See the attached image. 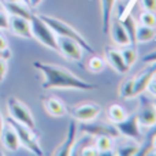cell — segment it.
I'll list each match as a JSON object with an SVG mask.
<instances>
[{
    "instance_id": "6da1fadb",
    "label": "cell",
    "mask_w": 156,
    "mask_h": 156,
    "mask_svg": "<svg viewBox=\"0 0 156 156\" xmlns=\"http://www.w3.org/2000/svg\"><path fill=\"white\" fill-rule=\"evenodd\" d=\"M33 67H36L44 76V89H78V90L97 89V85L77 77L76 74H73L70 70H67L63 66L44 62H34Z\"/></svg>"
},
{
    "instance_id": "7a4b0ae2",
    "label": "cell",
    "mask_w": 156,
    "mask_h": 156,
    "mask_svg": "<svg viewBox=\"0 0 156 156\" xmlns=\"http://www.w3.org/2000/svg\"><path fill=\"white\" fill-rule=\"evenodd\" d=\"M49 27L52 29V32L56 36H62V37H69L76 40L81 47H82L83 51L89 52V54H93V48L90 47V44L86 41V38L81 34L78 30L74 29L71 25H69L67 22L62 21V19L56 18V16H51V15H38Z\"/></svg>"
},
{
    "instance_id": "3957f363",
    "label": "cell",
    "mask_w": 156,
    "mask_h": 156,
    "mask_svg": "<svg viewBox=\"0 0 156 156\" xmlns=\"http://www.w3.org/2000/svg\"><path fill=\"white\" fill-rule=\"evenodd\" d=\"M30 30L32 37H34L38 43L49 49L58 51V36L38 15H32L30 18Z\"/></svg>"
},
{
    "instance_id": "277c9868",
    "label": "cell",
    "mask_w": 156,
    "mask_h": 156,
    "mask_svg": "<svg viewBox=\"0 0 156 156\" xmlns=\"http://www.w3.org/2000/svg\"><path fill=\"white\" fill-rule=\"evenodd\" d=\"M5 122H7V123H10L11 126L14 127V130H15L16 136H18V138H19L21 145H23L25 148H26L27 151L32 152L33 155H37V156L44 155L43 149H41L40 144H38L37 136H36V133L33 132L32 129H29L27 126L19 123V122L14 121L12 118H7V121H5Z\"/></svg>"
},
{
    "instance_id": "5b68a950",
    "label": "cell",
    "mask_w": 156,
    "mask_h": 156,
    "mask_svg": "<svg viewBox=\"0 0 156 156\" xmlns=\"http://www.w3.org/2000/svg\"><path fill=\"white\" fill-rule=\"evenodd\" d=\"M7 110H8V114H10V118H12L14 121L27 126L33 132L36 130V121L33 118L30 110L26 107V104L23 101H21L16 97H8Z\"/></svg>"
},
{
    "instance_id": "8992f818",
    "label": "cell",
    "mask_w": 156,
    "mask_h": 156,
    "mask_svg": "<svg viewBox=\"0 0 156 156\" xmlns=\"http://www.w3.org/2000/svg\"><path fill=\"white\" fill-rule=\"evenodd\" d=\"M118 130L119 136L122 137H127V138H132V140H140L141 137V126H140V122H138L137 118V112H133V114H127V116L123 119V121L118 122V123H114Z\"/></svg>"
},
{
    "instance_id": "52a82bcc",
    "label": "cell",
    "mask_w": 156,
    "mask_h": 156,
    "mask_svg": "<svg viewBox=\"0 0 156 156\" xmlns=\"http://www.w3.org/2000/svg\"><path fill=\"white\" fill-rule=\"evenodd\" d=\"M101 112V107L97 103H80L70 110L73 119L80 122H93Z\"/></svg>"
},
{
    "instance_id": "ba28073f",
    "label": "cell",
    "mask_w": 156,
    "mask_h": 156,
    "mask_svg": "<svg viewBox=\"0 0 156 156\" xmlns=\"http://www.w3.org/2000/svg\"><path fill=\"white\" fill-rule=\"evenodd\" d=\"M58 51L62 52L63 56H66L73 62H80L83 55L82 47L76 40L69 37H62V36H58Z\"/></svg>"
},
{
    "instance_id": "9c48e42d",
    "label": "cell",
    "mask_w": 156,
    "mask_h": 156,
    "mask_svg": "<svg viewBox=\"0 0 156 156\" xmlns=\"http://www.w3.org/2000/svg\"><path fill=\"white\" fill-rule=\"evenodd\" d=\"M138 97L141 99L140 110L136 111L137 112L138 122H140L141 127H147L148 129V127H151L152 125L156 123V108H155L154 103L144 96V93L140 94Z\"/></svg>"
},
{
    "instance_id": "30bf717a",
    "label": "cell",
    "mask_w": 156,
    "mask_h": 156,
    "mask_svg": "<svg viewBox=\"0 0 156 156\" xmlns=\"http://www.w3.org/2000/svg\"><path fill=\"white\" fill-rule=\"evenodd\" d=\"M81 132L83 134H89L90 137H96V136H110L115 140L116 137H119V133L116 130L115 126H111L107 123H92V122H82L81 125Z\"/></svg>"
},
{
    "instance_id": "8fae6325",
    "label": "cell",
    "mask_w": 156,
    "mask_h": 156,
    "mask_svg": "<svg viewBox=\"0 0 156 156\" xmlns=\"http://www.w3.org/2000/svg\"><path fill=\"white\" fill-rule=\"evenodd\" d=\"M76 141H77V123H76V119H70L65 141H63L60 145H58V148L54 151V155L55 156L71 155V151H73V148H74Z\"/></svg>"
},
{
    "instance_id": "7c38bea8",
    "label": "cell",
    "mask_w": 156,
    "mask_h": 156,
    "mask_svg": "<svg viewBox=\"0 0 156 156\" xmlns=\"http://www.w3.org/2000/svg\"><path fill=\"white\" fill-rule=\"evenodd\" d=\"M156 74V63H148V67L144 69L133 82V94L134 97H138L147 90V85L151 81V78Z\"/></svg>"
},
{
    "instance_id": "4fadbf2b",
    "label": "cell",
    "mask_w": 156,
    "mask_h": 156,
    "mask_svg": "<svg viewBox=\"0 0 156 156\" xmlns=\"http://www.w3.org/2000/svg\"><path fill=\"white\" fill-rule=\"evenodd\" d=\"M104 56H105V60L108 62V65L119 74H125L129 71V67L126 66L125 63L123 58L121 55V51L115 47H111V45H107L104 49Z\"/></svg>"
},
{
    "instance_id": "5bb4252c",
    "label": "cell",
    "mask_w": 156,
    "mask_h": 156,
    "mask_svg": "<svg viewBox=\"0 0 156 156\" xmlns=\"http://www.w3.org/2000/svg\"><path fill=\"white\" fill-rule=\"evenodd\" d=\"M8 29L12 30L14 34L23 38H33L32 30H30V19L22 18V16L10 15L8 16Z\"/></svg>"
},
{
    "instance_id": "9a60e30c",
    "label": "cell",
    "mask_w": 156,
    "mask_h": 156,
    "mask_svg": "<svg viewBox=\"0 0 156 156\" xmlns=\"http://www.w3.org/2000/svg\"><path fill=\"white\" fill-rule=\"evenodd\" d=\"M43 105L45 108V111L49 114L51 116L55 118H60L65 116L67 114V105L65 104L63 100H60L56 96H44L43 97Z\"/></svg>"
},
{
    "instance_id": "2e32d148",
    "label": "cell",
    "mask_w": 156,
    "mask_h": 156,
    "mask_svg": "<svg viewBox=\"0 0 156 156\" xmlns=\"http://www.w3.org/2000/svg\"><path fill=\"white\" fill-rule=\"evenodd\" d=\"M138 145L140 144L136 140L119 136L114 140V152H115V155L119 156H133L137 154Z\"/></svg>"
},
{
    "instance_id": "e0dca14e",
    "label": "cell",
    "mask_w": 156,
    "mask_h": 156,
    "mask_svg": "<svg viewBox=\"0 0 156 156\" xmlns=\"http://www.w3.org/2000/svg\"><path fill=\"white\" fill-rule=\"evenodd\" d=\"M108 33L111 34V40L115 45L119 47H123L130 44V38L127 36L126 30H125L123 25L121 23L119 19H111V23H110V30Z\"/></svg>"
},
{
    "instance_id": "ac0fdd59",
    "label": "cell",
    "mask_w": 156,
    "mask_h": 156,
    "mask_svg": "<svg viewBox=\"0 0 156 156\" xmlns=\"http://www.w3.org/2000/svg\"><path fill=\"white\" fill-rule=\"evenodd\" d=\"M0 138H2V143L7 151L15 152V151H18L19 147H21L18 136H16L15 130H14V127L11 126L10 123H5L4 126H3L2 133H0Z\"/></svg>"
},
{
    "instance_id": "d6986e66",
    "label": "cell",
    "mask_w": 156,
    "mask_h": 156,
    "mask_svg": "<svg viewBox=\"0 0 156 156\" xmlns=\"http://www.w3.org/2000/svg\"><path fill=\"white\" fill-rule=\"evenodd\" d=\"M2 4L4 7V10L7 11L8 15L22 16V18H26V19H30L33 15L29 5L25 4L23 2H3Z\"/></svg>"
},
{
    "instance_id": "ffe728a7",
    "label": "cell",
    "mask_w": 156,
    "mask_h": 156,
    "mask_svg": "<svg viewBox=\"0 0 156 156\" xmlns=\"http://www.w3.org/2000/svg\"><path fill=\"white\" fill-rule=\"evenodd\" d=\"M100 5H101V32L108 33L116 0H100Z\"/></svg>"
},
{
    "instance_id": "44dd1931",
    "label": "cell",
    "mask_w": 156,
    "mask_h": 156,
    "mask_svg": "<svg viewBox=\"0 0 156 156\" xmlns=\"http://www.w3.org/2000/svg\"><path fill=\"white\" fill-rule=\"evenodd\" d=\"M93 145L96 147L99 155H115V152H114V138L110 136H96Z\"/></svg>"
},
{
    "instance_id": "7402d4cb",
    "label": "cell",
    "mask_w": 156,
    "mask_h": 156,
    "mask_svg": "<svg viewBox=\"0 0 156 156\" xmlns=\"http://www.w3.org/2000/svg\"><path fill=\"white\" fill-rule=\"evenodd\" d=\"M118 19L121 21V23L123 25L125 30H126L127 36H129L130 44L136 45V44H137V41H136V29H137V21L134 19V16H133L130 12H127V14H125V15L119 16Z\"/></svg>"
},
{
    "instance_id": "603a6c76",
    "label": "cell",
    "mask_w": 156,
    "mask_h": 156,
    "mask_svg": "<svg viewBox=\"0 0 156 156\" xmlns=\"http://www.w3.org/2000/svg\"><path fill=\"white\" fill-rule=\"evenodd\" d=\"M155 36H156L155 27L137 23V29H136V41L137 43H149L151 40L155 38Z\"/></svg>"
},
{
    "instance_id": "cb8c5ba5",
    "label": "cell",
    "mask_w": 156,
    "mask_h": 156,
    "mask_svg": "<svg viewBox=\"0 0 156 156\" xmlns=\"http://www.w3.org/2000/svg\"><path fill=\"white\" fill-rule=\"evenodd\" d=\"M107 116L112 123H118V122L123 121L127 116V112L122 105L119 104H111L110 107L107 108Z\"/></svg>"
},
{
    "instance_id": "d4e9b609",
    "label": "cell",
    "mask_w": 156,
    "mask_h": 156,
    "mask_svg": "<svg viewBox=\"0 0 156 156\" xmlns=\"http://www.w3.org/2000/svg\"><path fill=\"white\" fill-rule=\"evenodd\" d=\"M119 51H121V55H122V58H123L126 66L130 69L136 63V60H137V49H136V45L127 44V45L121 47Z\"/></svg>"
},
{
    "instance_id": "484cf974",
    "label": "cell",
    "mask_w": 156,
    "mask_h": 156,
    "mask_svg": "<svg viewBox=\"0 0 156 156\" xmlns=\"http://www.w3.org/2000/svg\"><path fill=\"white\" fill-rule=\"evenodd\" d=\"M133 82H134V78L132 77L122 81L121 86H119V97L121 99L129 100L134 97V94H133Z\"/></svg>"
},
{
    "instance_id": "4316f807",
    "label": "cell",
    "mask_w": 156,
    "mask_h": 156,
    "mask_svg": "<svg viewBox=\"0 0 156 156\" xmlns=\"http://www.w3.org/2000/svg\"><path fill=\"white\" fill-rule=\"evenodd\" d=\"M104 63H105V60L103 59L101 56L93 55V56L88 60V63H86V69H88L90 73H100V71H103V69H104Z\"/></svg>"
},
{
    "instance_id": "83f0119b",
    "label": "cell",
    "mask_w": 156,
    "mask_h": 156,
    "mask_svg": "<svg viewBox=\"0 0 156 156\" xmlns=\"http://www.w3.org/2000/svg\"><path fill=\"white\" fill-rule=\"evenodd\" d=\"M138 22L141 25H145V26L155 27L156 26V12L143 10L140 12V15H138Z\"/></svg>"
},
{
    "instance_id": "f1b7e54d",
    "label": "cell",
    "mask_w": 156,
    "mask_h": 156,
    "mask_svg": "<svg viewBox=\"0 0 156 156\" xmlns=\"http://www.w3.org/2000/svg\"><path fill=\"white\" fill-rule=\"evenodd\" d=\"M140 4L143 10L156 12V0H140Z\"/></svg>"
},
{
    "instance_id": "f546056e",
    "label": "cell",
    "mask_w": 156,
    "mask_h": 156,
    "mask_svg": "<svg viewBox=\"0 0 156 156\" xmlns=\"http://www.w3.org/2000/svg\"><path fill=\"white\" fill-rule=\"evenodd\" d=\"M80 155L94 156V155H99V152H97V149H96V147L94 145H85V147H82V151L80 152Z\"/></svg>"
},
{
    "instance_id": "4dcf8cb0",
    "label": "cell",
    "mask_w": 156,
    "mask_h": 156,
    "mask_svg": "<svg viewBox=\"0 0 156 156\" xmlns=\"http://www.w3.org/2000/svg\"><path fill=\"white\" fill-rule=\"evenodd\" d=\"M147 90H148L149 94H152L154 97H156V74L148 82V85H147Z\"/></svg>"
},
{
    "instance_id": "1f68e13d",
    "label": "cell",
    "mask_w": 156,
    "mask_h": 156,
    "mask_svg": "<svg viewBox=\"0 0 156 156\" xmlns=\"http://www.w3.org/2000/svg\"><path fill=\"white\" fill-rule=\"evenodd\" d=\"M143 62L144 63H156V49H154V51L148 52V54H145L143 56Z\"/></svg>"
},
{
    "instance_id": "d6a6232c",
    "label": "cell",
    "mask_w": 156,
    "mask_h": 156,
    "mask_svg": "<svg viewBox=\"0 0 156 156\" xmlns=\"http://www.w3.org/2000/svg\"><path fill=\"white\" fill-rule=\"evenodd\" d=\"M155 136H156V123H155V125H152L151 127H148V132H147L145 138H144V140H147V141H151V143H154V138H155Z\"/></svg>"
},
{
    "instance_id": "836d02e7",
    "label": "cell",
    "mask_w": 156,
    "mask_h": 156,
    "mask_svg": "<svg viewBox=\"0 0 156 156\" xmlns=\"http://www.w3.org/2000/svg\"><path fill=\"white\" fill-rule=\"evenodd\" d=\"M5 74H7V60L0 59V83L3 82Z\"/></svg>"
},
{
    "instance_id": "e575fe53",
    "label": "cell",
    "mask_w": 156,
    "mask_h": 156,
    "mask_svg": "<svg viewBox=\"0 0 156 156\" xmlns=\"http://www.w3.org/2000/svg\"><path fill=\"white\" fill-rule=\"evenodd\" d=\"M0 29H8V15L0 12Z\"/></svg>"
},
{
    "instance_id": "d590c367",
    "label": "cell",
    "mask_w": 156,
    "mask_h": 156,
    "mask_svg": "<svg viewBox=\"0 0 156 156\" xmlns=\"http://www.w3.org/2000/svg\"><path fill=\"white\" fill-rule=\"evenodd\" d=\"M10 58H11V51L8 49V47L7 48H4V49H2V59L8 60Z\"/></svg>"
},
{
    "instance_id": "8d00e7d4",
    "label": "cell",
    "mask_w": 156,
    "mask_h": 156,
    "mask_svg": "<svg viewBox=\"0 0 156 156\" xmlns=\"http://www.w3.org/2000/svg\"><path fill=\"white\" fill-rule=\"evenodd\" d=\"M8 44H7V40H5V37L3 34H0V49H4L7 48Z\"/></svg>"
},
{
    "instance_id": "74e56055",
    "label": "cell",
    "mask_w": 156,
    "mask_h": 156,
    "mask_svg": "<svg viewBox=\"0 0 156 156\" xmlns=\"http://www.w3.org/2000/svg\"><path fill=\"white\" fill-rule=\"evenodd\" d=\"M41 2H43V0H29V7H32V8L38 7V5L41 4Z\"/></svg>"
},
{
    "instance_id": "f35d334b",
    "label": "cell",
    "mask_w": 156,
    "mask_h": 156,
    "mask_svg": "<svg viewBox=\"0 0 156 156\" xmlns=\"http://www.w3.org/2000/svg\"><path fill=\"white\" fill-rule=\"evenodd\" d=\"M4 126V121H3V116H2V112H0V133H2V129Z\"/></svg>"
},
{
    "instance_id": "ab89813d",
    "label": "cell",
    "mask_w": 156,
    "mask_h": 156,
    "mask_svg": "<svg viewBox=\"0 0 156 156\" xmlns=\"http://www.w3.org/2000/svg\"><path fill=\"white\" fill-rule=\"evenodd\" d=\"M4 2H22V0H4Z\"/></svg>"
},
{
    "instance_id": "60d3db41",
    "label": "cell",
    "mask_w": 156,
    "mask_h": 156,
    "mask_svg": "<svg viewBox=\"0 0 156 156\" xmlns=\"http://www.w3.org/2000/svg\"><path fill=\"white\" fill-rule=\"evenodd\" d=\"M154 147H155V149H156V136H155V138H154Z\"/></svg>"
},
{
    "instance_id": "b9f144b4",
    "label": "cell",
    "mask_w": 156,
    "mask_h": 156,
    "mask_svg": "<svg viewBox=\"0 0 156 156\" xmlns=\"http://www.w3.org/2000/svg\"><path fill=\"white\" fill-rule=\"evenodd\" d=\"M22 2H23L25 4H27V5H29V0H22Z\"/></svg>"
},
{
    "instance_id": "7bdbcfd3",
    "label": "cell",
    "mask_w": 156,
    "mask_h": 156,
    "mask_svg": "<svg viewBox=\"0 0 156 156\" xmlns=\"http://www.w3.org/2000/svg\"><path fill=\"white\" fill-rule=\"evenodd\" d=\"M152 103H154V105H155V108H156V97H155V100H154Z\"/></svg>"
},
{
    "instance_id": "ee69618b",
    "label": "cell",
    "mask_w": 156,
    "mask_h": 156,
    "mask_svg": "<svg viewBox=\"0 0 156 156\" xmlns=\"http://www.w3.org/2000/svg\"><path fill=\"white\" fill-rule=\"evenodd\" d=\"M0 59H2V49H0Z\"/></svg>"
}]
</instances>
